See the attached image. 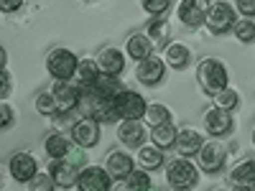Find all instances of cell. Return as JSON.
<instances>
[{
	"mask_svg": "<svg viewBox=\"0 0 255 191\" xmlns=\"http://www.w3.org/2000/svg\"><path fill=\"white\" fill-rule=\"evenodd\" d=\"M82 104H84L87 117H92L97 122H113V120H118V115H115V97L102 95L95 87H84L82 90Z\"/></svg>",
	"mask_w": 255,
	"mask_h": 191,
	"instance_id": "1",
	"label": "cell"
},
{
	"mask_svg": "<svg viewBox=\"0 0 255 191\" xmlns=\"http://www.w3.org/2000/svg\"><path fill=\"white\" fill-rule=\"evenodd\" d=\"M227 79V69L220 59H204L197 67V82L207 95H217L220 90H225Z\"/></svg>",
	"mask_w": 255,
	"mask_h": 191,
	"instance_id": "2",
	"label": "cell"
},
{
	"mask_svg": "<svg viewBox=\"0 0 255 191\" xmlns=\"http://www.w3.org/2000/svg\"><path fill=\"white\" fill-rule=\"evenodd\" d=\"M166 181L171 189H189L199 181V168L186 158H174L166 166Z\"/></svg>",
	"mask_w": 255,
	"mask_h": 191,
	"instance_id": "3",
	"label": "cell"
},
{
	"mask_svg": "<svg viewBox=\"0 0 255 191\" xmlns=\"http://www.w3.org/2000/svg\"><path fill=\"white\" fill-rule=\"evenodd\" d=\"M77 67H79V61H77V56H74L69 49H54V51L46 56V69H49V74L56 77L59 82H69V79L74 77Z\"/></svg>",
	"mask_w": 255,
	"mask_h": 191,
	"instance_id": "4",
	"label": "cell"
},
{
	"mask_svg": "<svg viewBox=\"0 0 255 191\" xmlns=\"http://www.w3.org/2000/svg\"><path fill=\"white\" fill-rule=\"evenodd\" d=\"M204 23L209 28V33H227L235 28V10H232L230 3H212L209 10H207V18Z\"/></svg>",
	"mask_w": 255,
	"mask_h": 191,
	"instance_id": "5",
	"label": "cell"
},
{
	"mask_svg": "<svg viewBox=\"0 0 255 191\" xmlns=\"http://www.w3.org/2000/svg\"><path fill=\"white\" fill-rule=\"evenodd\" d=\"M145 110H148V104L138 92L123 90L115 97V115L123 120H140V117H145Z\"/></svg>",
	"mask_w": 255,
	"mask_h": 191,
	"instance_id": "6",
	"label": "cell"
},
{
	"mask_svg": "<svg viewBox=\"0 0 255 191\" xmlns=\"http://www.w3.org/2000/svg\"><path fill=\"white\" fill-rule=\"evenodd\" d=\"M54 102H56V115H69L77 104L82 102V87L72 82H59L51 90Z\"/></svg>",
	"mask_w": 255,
	"mask_h": 191,
	"instance_id": "7",
	"label": "cell"
},
{
	"mask_svg": "<svg viewBox=\"0 0 255 191\" xmlns=\"http://www.w3.org/2000/svg\"><path fill=\"white\" fill-rule=\"evenodd\" d=\"M225 148L217 143V140H209L199 148V153H197V161H199V168L207 174H217L222 171V166H225Z\"/></svg>",
	"mask_w": 255,
	"mask_h": 191,
	"instance_id": "8",
	"label": "cell"
},
{
	"mask_svg": "<svg viewBox=\"0 0 255 191\" xmlns=\"http://www.w3.org/2000/svg\"><path fill=\"white\" fill-rule=\"evenodd\" d=\"M110 179L113 176L105 171V168L90 166V168H84V171L79 174L77 186H79V191H110V186H113Z\"/></svg>",
	"mask_w": 255,
	"mask_h": 191,
	"instance_id": "9",
	"label": "cell"
},
{
	"mask_svg": "<svg viewBox=\"0 0 255 191\" xmlns=\"http://www.w3.org/2000/svg\"><path fill=\"white\" fill-rule=\"evenodd\" d=\"M209 3L207 0H181L179 3V18L186 28H199L207 18Z\"/></svg>",
	"mask_w": 255,
	"mask_h": 191,
	"instance_id": "10",
	"label": "cell"
},
{
	"mask_svg": "<svg viewBox=\"0 0 255 191\" xmlns=\"http://www.w3.org/2000/svg\"><path fill=\"white\" fill-rule=\"evenodd\" d=\"M72 140L79 145V148H92L100 143V122L92 120V117H82L74 122L72 127Z\"/></svg>",
	"mask_w": 255,
	"mask_h": 191,
	"instance_id": "11",
	"label": "cell"
},
{
	"mask_svg": "<svg viewBox=\"0 0 255 191\" xmlns=\"http://www.w3.org/2000/svg\"><path fill=\"white\" fill-rule=\"evenodd\" d=\"M204 130L215 138H222L232 130V115L230 110H222V107H212L207 110L204 115Z\"/></svg>",
	"mask_w": 255,
	"mask_h": 191,
	"instance_id": "12",
	"label": "cell"
},
{
	"mask_svg": "<svg viewBox=\"0 0 255 191\" xmlns=\"http://www.w3.org/2000/svg\"><path fill=\"white\" fill-rule=\"evenodd\" d=\"M163 61L158 56H148L140 61V67L135 69V77L140 84H145V87H153V84H158L163 79Z\"/></svg>",
	"mask_w": 255,
	"mask_h": 191,
	"instance_id": "13",
	"label": "cell"
},
{
	"mask_svg": "<svg viewBox=\"0 0 255 191\" xmlns=\"http://www.w3.org/2000/svg\"><path fill=\"white\" fill-rule=\"evenodd\" d=\"M118 138L128 148H140L145 140V127L140 120H123L118 127Z\"/></svg>",
	"mask_w": 255,
	"mask_h": 191,
	"instance_id": "14",
	"label": "cell"
},
{
	"mask_svg": "<svg viewBox=\"0 0 255 191\" xmlns=\"http://www.w3.org/2000/svg\"><path fill=\"white\" fill-rule=\"evenodd\" d=\"M10 174L15 181L28 184L36 176V161L31 153H13L10 156Z\"/></svg>",
	"mask_w": 255,
	"mask_h": 191,
	"instance_id": "15",
	"label": "cell"
},
{
	"mask_svg": "<svg viewBox=\"0 0 255 191\" xmlns=\"http://www.w3.org/2000/svg\"><path fill=\"white\" fill-rule=\"evenodd\" d=\"M105 171H108L113 179H128L133 174V158L125 156L120 151H113L105 158Z\"/></svg>",
	"mask_w": 255,
	"mask_h": 191,
	"instance_id": "16",
	"label": "cell"
},
{
	"mask_svg": "<svg viewBox=\"0 0 255 191\" xmlns=\"http://www.w3.org/2000/svg\"><path fill=\"white\" fill-rule=\"evenodd\" d=\"M202 145H204V140H202V133H199V130H194V127L179 130V138H176V151H179V156H184V158L197 156Z\"/></svg>",
	"mask_w": 255,
	"mask_h": 191,
	"instance_id": "17",
	"label": "cell"
},
{
	"mask_svg": "<svg viewBox=\"0 0 255 191\" xmlns=\"http://www.w3.org/2000/svg\"><path fill=\"white\" fill-rule=\"evenodd\" d=\"M79 174H82L79 168L72 166V163H67V161H59V163L51 166V179H54V184L61 186V189L74 186V184L79 181Z\"/></svg>",
	"mask_w": 255,
	"mask_h": 191,
	"instance_id": "18",
	"label": "cell"
},
{
	"mask_svg": "<svg viewBox=\"0 0 255 191\" xmlns=\"http://www.w3.org/2000/svg\"><path fill=\"white\" fill-rule=\"evenodd\" d=\"M230 184H232V186H240V189L255 191V161H243L240 166L232 168Z\"/></svg>",
	"mask_w": 255,
	"mask_h": 191,
	"instance_id": "19",
	"label": "cell"
},
{
	"mask_svg": "<svg viewBox=\"0 0 255 191\" xmlns=\"http://www.w3.org/2000/svg\"><path fill=\"white\" fill-rule=\"evenodd\" d=\"M97 67H100L102 74L118 77V74L123 72V67H125V59H123V54H120L118 49H105V51L100 54V59H97Z\"/></svg>",
	"mask_w": 255,
	"mask_h": 191,
	"instance_id": "20",
	"label": "cell"
},
{
	"mask_svg": "<svg viewBox=\"0 0 255 191\" xmlns=\"http://www.w3.org/2000/svg\"><path fill=\"white\" fill-rule=\"evenodd\" d=\"M166 64L171 69H184V67H189V59H191V51H189V46H184V44H179V41H174V44H166Z\"/></svg>",
	"mask_w": 255,
	"mask_h": 191,
	"instance_id": "21",
	"label": "cell"
},
{
	"mask_svg": "<svg viewBox=\"0 0 255 191\" xmlns=\"http://www.w3.org/2000/svg\"><path fill=\"white\" fill-rule=\"evenodd\" d=\"M128 56H133L135 61H143V59H148L151 56V49H153V44H151V38L148 36H143V33H133L130 38H128Z\"/></svg>",
	"mask_w": 255,
	"mask_h": 191,
	"instance_id": "22",
	"label": "cell"
},
{
	"mask_svg": "<svg viewBox=\"0 0 255 191\" xmlns=\"http://www.w3.org/2000/svg\"><path fill=\"white\" fill-rule=\"evenodd\" d=\"M151 138H153V145H158L161 151H163V148L176 145L179 130H176V125H174V122H163V125H156V127H153Z\"/></svg>",
	"mask_w": 255,
	"mask_h": 191,
	"instance_id": "23",
	"label": "cell"
},
{
	"mask_svg": "<svg viewBox=\"0 0 255 191\" xmlns=\"http://www.w3.org/2000/svg\"><path fill=\"white\" fill-rule=\"evenodd\" d=\"M135 158H138V163L143 168H158V166H163V151L158 145H140Z\"/></svg>",
	"mask_w": 255,
	"mask_h": 191,
	"instance_id": "24",
	"label": "cell"
},
{
	"mask_svg": "<svg viewBox=\"0 0 255 191\" xmlns=\"http://www.w3.org/2000/svg\"><path fill=\"white\" fill-rule=\"evenodd\" d=\"M74 77H77V84L84 90V87H90V84H95V79L100 77V67H97V64H95L92 59L79 61V67H77Z\"/></svg>",
	"mask_w": 255,
	"mask_h": 191,
	"instance_id": "25",
	"label": "cell"
},
{
	"mask_svg": "<svg viewBox=\"0 0 255 191\" xmlns=\"http://www.w3.org/2000/svg\"><path fill=\"white\" fill-rule=\"evenodd\" d=\"M72 151V143H69V138H64V135H59V133H51L49 138H46V153L51 156V158H64Z\"/></svg>",
	"mask_w": 255,
	"mask_h": 191,
	"instance_id": "26",
	"label": "cell"
},
{
	"mask_svg": "<svg viewBox=\"0 0 255 191\" xmlns=\"http://www.w3.org/2000/svg\"><path fill=\"white\" fill-rule=\"evenodd\" d=\"M168 36H171V28H168V23H166V20H161V18L148 26V38H151L153 46H163L166 41H168Z\"/></svg>",
	"mask_w": 255,
	"mask_h": 191,
	"instance_id": "27",
	"label": "cell"
},
{
	"mask_svg": "<svg viewBox=\"0 0 255 191\" xmlns=\"http://www.w3.org/2000/svg\"><path fill=\"white\" fill-rule=\"evenodd\" d=\"M212 99H215V107H222V110H235L240 104V95L230 87L220 90L217 95H212Z\"/></svg>",
	"mask_w": 255,
	"mask_h": 191,
	"instance_id": "28",
	"label": "cell"
},
{
	"mask_svg": "<svg viewBox=\"0 0 255 191\" xmlns=\"http://www.w3.org/2000/svg\"><path fill=\"white\" fill-rule=\"evenodd\" d=\"M145 120L151 122V127H156V125H163V122H171V112H168V107H163V104H148Z\"/></svg>",
	"mask_w": 255,
	"mask_h": 191,
	"instance_id": "29",
	"label": "cell"
},
{
	"mask_svg": "<svg viewBox=\"0 0 255 191\" xmlns=\"http://www.w3.org/2000/svg\"><path fill=\"white\" fill-rule=\"evenodd\" d=\"M235 36H238V41H243V44H253L255 41V20H250V18L238 20L235 23Z\"/></svg>",
	"mask_w": 255,
	"mask_h": 191,
	"instance_id": "30",
	"label": "cell"
},
{
	"mask_svg": "<svg viewBox=\"0 0 255 191\" xmlns=\"http://www.w3.org/2000/svg\"><path fill=\"white\" fill-rule=\"evenodd\" d=\"M128 186H130V191H143V189H151V176H148L145 171H135L133 168V174L125 179Z\"/></svg>",
	"mask_w": 255,
	"mask_h": 191,
	"instance_id": "31",
	"label": "cell"
},
{
	"mask_svg": "<svg viewBox=\"0 0 255 191\" xmlns=\"http://www.w3.org/2000/svg\"><path fill=\"white\" fill-rule=\"evenodd\" d=\"M36 110L41 115H56V102H54V95L51 92H41L36 97Z\"/></svg>",
	"mask_w": 255,
	"mask_h": 191,
	"instance_id": "32",
	"label": "cell"
},
{
	"mask_svg": "<svg viewBox=\"0 0 255 191\" xmlns=\"http://www.w3.org/2000/svg\"><path fill=\"white\" fill-rule=\"evenodd\" d=\"M54 179L49 174H36L31 181H28V191H54Z\"/></svg>",
	"mask_w": 255,
	"mask_h": 191,
	"instance_id": "33",
	"label": "cell"
},
{
	"mask_svg": "<svg viewBox=\"0 0 255 191\" xmlns=\"http://www.w3.org/2000/svg\"><path fill=\"white\" fill-rule=\"evenodd\" d=\"M140 3L151 15H161V13H166L168 8H171V0H140Z\"/></svg>",
	"mask_w": 255,
	"mask_h": 191,
	"instance_id": "34",
	"label": "cell"
},
{
	"mask_svg": "<svg viewBox=\"0 0 255 191\" xmlns=\"http://www.w3.org/2000/svg\"><path fill=\"white\" fill-rule=\"evenodd\" d=\"M235 5H238V13L245 15V18H255V0H235Z\"/></svg>",
	"mask_w": 255,
	"mask_h": 191,
	"instance_id": "35",
	"label": "cell"
},
{
	"mask_svg": "<svg viewBox=\"0 0 255 191\" xmlns=\"http://www.w3.org/2000/svg\"><path fill=\"white\" fill-rule=\"evenodd\" d=\"M10 122H13V110H10V104L0 102V130H3V127H8Z\"/></svg>",
	"mask_w": 255,
	"mask_h": 191,
	"instance_id": "36",
	"label": "cell"
},
{
	"mask_svg": "<svg viewBox=\"0 0 255 191\" xmlns=\"http://www.w3.org/2000/svg\"><path fill=\"white\" fill-rule=\"evenodd\" d=\"M20 5H23V0H0V10L3 13H15L20 10Z\"/></svg>",
	"mask_w": 255,
	"mask_h": 191,
	"instance_id": "37",
	"label": "cell"
},
{
	"mask_svg": "<svg viewBox=\"0 0 255 191\" xmlns=\"http://www.w3.org/2000/svg\"><path fill=\"white\" fill-rule=\"evenodd\" d=\"M64 161L79 168V166H84V153H82V151H69L67 156H64Z\"/></svg>",
	"mask_w": 255,
	"mask_h": 191,
	"instance_id": "38",
	"label": "cell"
},
{
	"mask_svg": "<svg viewBox=\"0 0 255 191\" xmlns=\"http://www.w3.org/2000/svg\"><path fill=\"white\" fill-rule=\"evenodd\" d=\"M10 92V74L5 69H0V97H5Z\"/></svg>",
	"mask_w": 255,
	"mask_h": 191,
	"instance_id": "39",
	"label": "cell"
},
{
	"mask_svg": "<svg viewBox=\"0 0 255 191\" xmlns=\"http://www.w3.org/2000/svg\"><path fill=\"white\" fill-rule=\"evenodd\" d=\"M110 191H130V186H128L125 179H120V181H115V184L110 186Z\"/></svg>",
	"mask_w": 255,
	"mask_h": 191,
	"instance_id": "40",
	"label": "cell"
},
{
	"mask_svg": "<svg viewBox=\"0 0 255 191\" xmlns=\"http://www.w3.org/2000/svg\"><path fill=\"white\" fill-rule=\"evenodd\" d=\"M3 64H5V49L0 46V69H3Z\"/></svg>",
	"mask_w": 255,
	"mask_h": 191,
	"instance_id": "41",
	"label": "cell"
},
{
	"mask_svg": "<svg viewBox=\"0 0 255 191\" xmlns=\"http://www.w3.org/2000/svg\"><path fill=\"white\" fill-rule=\"evenodd\" d=\"M235 191H250V189H240V186H235Z\"/></svg>",
	"mask_w": 255,
	"mask_h": 191,
	"instance_id": "42",
	"label": "cell"
},
{
	"mask_svg": "<svg viewBox=\"0 0 255 191\" xmlns=\"http://www.w3.org/2000/svg\"><path fill=\"white\" fill-rule=\"evenodd\" d=\"M253 145H255V127H253Z\"/></svg>",
	"mask_w": 255,
	"mask_h": 191,
	"instance_id": "43",
	"label": "cell"
},
{
	"mask_svg": "<svg viewBox=\"0 0 255 191\" xmlns=\"http://www.w3.org/2000/svg\"><path fill=\"white\" fill-rule=\"evenodd\" d=\"M171 191H189V189H171Z\"/></svg>",
	"mask_w": 255,
	"mask_h": 191,
	"instance_id": "44",
	"label": "cell"
},
{
	"mask_svg": "<svg viewBox=\"0 0 255 191\" xmlns=\"http://www.w3.org/2000/svg\"><path fill=\"white\" fill-rule=\"evenodd\" d=\"M143 191H156V189H153V186H151V189H143Z\"/></svg>",
	"mask_w": 255,
	"mask_h": 191,
	"instance_id": "45",
	"label": "cell"
}]
</instances>
